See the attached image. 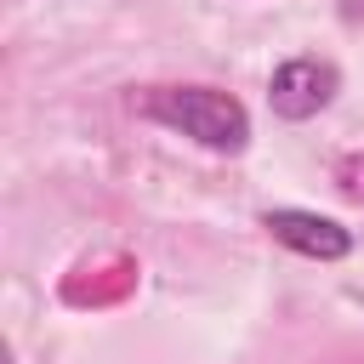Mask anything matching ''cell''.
<instances>
[{
    "label": "cell",
    "mask_w": 364,
    "mask_h": 364,
    "mask_svg": "<svg viewBox=\"0 0 364 364\" xmlns=\"http://www.w3.org/2000/svg\"><path fill=\"white\" fill-rule=\"evenodd\" d=\"M131 108L159 119V125H171V131H182V136H193L210 154H239L250 142L245 102L216 91V85H148L142 97H131Z\"/></svg>",
    "instance_id": "6da1fadb"
},
{
    "label": "cell",
    "mask_w": 364,
    "mask_h": 364,
    "mask_svg": "<svg viewBox=\"0 0 364 364\" xmlns=\"http://www.w3.org/2000/svg\"><path fill=\"white\" fill-rule=\"evenodd\" d=\"M336 91H341V74L324 57H284L267 80V102L279 119H313L336 102Z\"/></svg>",
    "instance_id": "7a4b0ae2"
},
{
    "label": "cell",
    "mask_w": 364,
    "mask_h": 364,
    "mask_svg": "<svg viewBox=\"0 0 364 364\" xmlns=\"http://www.w3.org/2000/svg\"><path fill=\"white\" fill-rule=\"evenodd\" d=\"M262 228L284 245V250H296V256H307V262H341L347 250H353V233L341 228V222H330V216H318V210H267L262 216Z\"/></svg>",
    "instance_id": "3957f363"
},
{
    "label": "cell",
    "mask_w": 364,
    "mask_h": 364,
    "mask_svg": "<svg viewBox=\"0 0 364 364\" xmlns=\"http://www.w3.org/2000/svg\"><path fill=\"white\" fill-rule=\"evenodd\" d=\"M330 182H336V193H341V199L364 205V154H341V159L330 165Z\"/></svg>",
    "instance_id": "277c9868"
},
{
    "label": "cell",
    "mask_w": 364,
    "mask_h": 364,
    "mask_svg": "<svg viewBox=\"0 0 364 364\" xmlns=\"http://www.w3.org/2000/svg\"><path fill=\"white\" fill-rule=\"evenodd\" d=\"M358 6H364V0H358Z\"/></svg>",
    "instance_id": "5b68a950"
}]
</instances>
